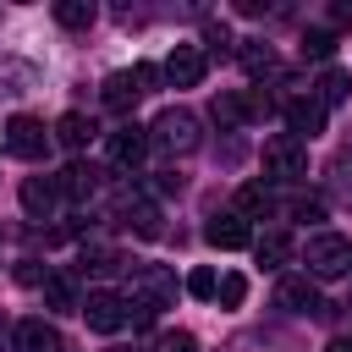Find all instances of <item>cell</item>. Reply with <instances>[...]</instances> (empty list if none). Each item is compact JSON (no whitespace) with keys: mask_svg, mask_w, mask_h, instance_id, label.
I'll use <instances>...</instances> for the list:
<instances>
[{"mask_svg":"<svg viewBox=\"0 0 352 352\" xmlns=\"http://www.w3.org/2000/svg\"><path fill=\"white\" fill-rule=\"evenodd\" d=\"M148 143H154V148H165V154H192V148L204 143L198 116H192V110H182V104L160 110V116H154V126H148Z\"/></svg>","mask_w":352,"mask_h":352,"instance_id":"6da1fadb","label":"cell"},{"mask_svg":"<svg viewBox=\"0 0 352 352\" xmlns=\"http://www.w3.org/2000/svg\"><path fill=\"white\" fill-rule=\"evenodd\" d=\"M302 264H308V280H336V275L352 270V242L336 236V231H319V236H308Z\"/></svg>","mask_w":352,"mask_h":352,"instance_id":"7a4b0ae2","label":"cell"},{"mask_svg":"<svg viewBox=\"0 0 352 352\" xmlns=\"http://www.w3.org/2000/svg\"><path fill=\"white\" fill-rule=\"evenodd\" d=\"M264 176H275V182H297V176H308V143L292 138V132L264 138Z\"/></svg>","mask_w":352,"mask_h":352,"instance_id":"3957f363","label":"cell"},{"mask_svg":"<svg viewBox=\"0 0 352 352\" xmlns=\"http://www.w3.org/2000/svg\"><path fill=\"white\" fill-rule=\"evenodd\" d=\"M77 314L88 319V330H99V336H116V330L126 324V297L99 286V292H88V297L77 302Z\"/></svg>","mask_w":352,"mask_h":352,"instance_id":"277c9868","label":"cell"},{"mask_svg":"<svg viewBox=\"0 0 352 352\" xmlns=\"http://www.w3.org/2000/svg\"><path fill=\"white\" fill-rule=\"evenodd\" d=\"M0 143H6L16 160H44V154H50V132H44V121H33V116H11L6 132H0Z\"/></svg>","mask_w":352,"mask_h":352,"instance_id":"5b68a950","label":"cell"},{"mask_svg":"<svg viewBox=\"0 0 352 352\" xmlns=\"http://www.w3.org/2000/svg\"><path fill=\"white\" fill-rule=\"evenodd\" d=\"M154 77H160L154 66H132V72H110V77H104V104H110V110H132V104H138V99L148 94V82H154Z\"/></svg>","mask_w":352,"mask_h":352,"instance_id":"8992f818","label":"cell"},{"mask_svg":"<svg viewBox=\"0 0 352 352\" xmlns=\"http://www.w3.org/2000/svg\"><path fill=\"white\" fill-rule=\"evenodd\" d=\"M204 72H209V60H204L198 44H176V50L165 55V82H176V88H198Z\"/></svg>","mask_w":352,"mask_h":352,"instance_id":"52a82bcc","label":"cell"},{"mask_svg":"<svg viewBox=\"0 0 352 352\" xmlns=\"http://www.w3.org/2000/svg\"><path fill=\"white\" fill-rule=\"evenodd\" d=\"M286 126H292V138H319L324 132V104L314 99V94H292L286 99Z\"/></svg>","mask_w":352,"mask_h":352,"instance_id":"ba28073f","label":"cell"},{"mask_svg":"<svg viewBox=\"0 0 352 352\" xmlns=\"http://www.w3.org/2000/svg\"><path fill=\"white\" fill-rule=\"evenodd\" d=\"M275 308H286V314H319L324 302H319V286H314L308 275H280V286H275Z\"/></svg>","mask_w":352,"mask_h":352,"instance_id":"9c48e42d","label":"cell"},{"mask_svg":"<svg viewBox=\"0 0 352 352\" xmlns=\"http://www.w3.org/2000/svg\"><path fill=\"white\" fill-rule=\"evenodd\" d=\"M11 346H16V352H66V341H60V330H55L50 319H16Z\"/></svg>","mask_w":352,"mask_h":352,"instance_id":"30bf717a","label":"cell"},{"mask_svg":"<svg viewBox=\"0 0 352 352\" xmlns=\"http://www.w3.org/2000/svg\"><path fill=\"white\" fill-rule=\"evenodd\" d=\"M132 297H143V302L165 308V302L176 297V275H170L165 264H143V270L132 275Z\"/></svg>","mask_w":352,"mask_h":352,"instance_id":"8fae6325","label":"cell"},{"mask_svg":"<svg viewBox=\"0 0 352 352\" xmlns=\"http://www.w3.org/2000/svg\"><path fill=\"white\" fill-rule=\"evenodd\" d=\"M55 187H60V198H72V204H88V198L99 192V165H88V160H72V165L55 176Z\"/></svg>","mask_w":352,"mask_h":352,"instance_id":"7c38bea8","label":"cell"},{"mask_svg":"<svg viewBox=\"0 0 352 352\" xmlns=\"http://www.w3.org/2000/svg\"><path fill=\"white\" fill-rule=\"evenodd\" d=\"M204 242L220 248V253H236V248H253V231H248V220H236V214H214V220L204 226Z\"/></svg>","mask_w":352,"mask_h":352,"instance_id":"4fadbf2b","label":"cell"},{"mask_svg":"<svg viewBox=\"0 0 352 352\" xmlns=\"http://www.w3.org/2000/svg\"><path fill=\"white\" fill-rule=\"evenodd\" d=\"M55 204H60L55 176H28V182H22V209H28L33 220H50V214H55Z\"/></svg>","mask_w":352,"mask_h":352,"instance_id":"5bb4252c","label":"cell"},{"mask_svg":"<svg viewBox=\"0 0 352 352\" xmlns=\"http://www.w3.org/2000/svg\"><path fill=\"white\" fill-rule=\"evenodd\" d=\"M258 110H264L258 94H214V121H220V126H242V121L258 116Z\"/></svg>","mask_w":352,"mask_h":352,"instance_id":"9a60e30c","label":"cell"},{"mask_svg":"<svg viewBox=\"0 0 352 352\" xmlns=\"http://www.w3.org/2000/svg\"><path fill=\"white\" fill-rule=\"evenodd\" d=\"M110 160L116 165H138L143 154H148V126H121V132H110Z\"/></svg>","mask_w":352,"mask_h":352,"instance_id":"2e32d148","label":"cell"},{"mask_svg":"<svg viewBox=\"0 0 352 352\" xmlns=\"http://www.w3.org/2000/svg\"><path fill=\"white\" fill-rule=\"evenodd\" d=\"M253 253H258V264H270V270H280V264H292V236L286 231H264V236H253Z\"/></svg>","mask_w":352,"mask_h":352,"instance_id":"e0dca14e","label":"cell"},{"mask_svg":"<svg viewBox=\"0 0 352 352\" xmlns=\"http://www.w3.org/2000/svg\"><path fill=\"white\" fill-rule=\"evenodd\" d=\"M236 60H242V72H248V77L275 72V50H270V44H258V38H242V44H236Z\"/></svg>","mask_w":352,"mask_h":352,"instance_id":"ac0fdd59","label":"cell"},{"mask_svg":"<svg viewBox=\"0 0 352 352\" xmlns=\"http://www.w3.org/2000/svg\"><path fill=\"white\" fill-rule=\"evenodd\" d=\"M55 138H60L66 148H88V138H94V121H88L82 110H66V116L55 121Z\"/></svg>","mask_w":352,"mask_h":352,"instance_id":"d6986e66","label":"cell"},{"mask_svg":"<svg viewBox=\"0 0 352 352\" xmlns=\"http://www.w3.org/2000/svg\"><path fill=\"white\" fill-rule=\"evenodd\" d=\"M121 214H126V226H132L138 236H160V209H154L148 198H126Z\"/></svg>","mask_w":352,"mask_h":352,"instance_id":"ffe728a7","label":"cell"},{"mask_svg":"<svg viewBox=\"0 0 352 352\" xmlns=\"http://www.w3.org/2000/svg\"><path fill=\"white\" fill-rule=\"evenodd\" d=\"M346 99H352V72L330 66V72H324V82H319V104L330 110V104H346Z\"/></svg>","mask_w":352,"mask_h":352,"instance_id":"44dd1931","label":"cell"},{"mask_svg":"<svg viewBox=\"0 0 352 352\" xmlns=\"http://www.w3.org/2000/svg\"><path fill=\"white\" fill-rule=\"evenodd\" d=\"M82 275H116V270H126V258L116 253V248H82V264H77Z\"/></svg>","mask_w":352,"mask_h":352,"instance_id":"7402d4cb","label":"cell"},{"mask_svg":"<svg viewBox=\"0 0 352 352\" xmlns=\"http://www.w3.org/2000/svg\"><path fill=\"white\" fill-rule=\"evenodd\" d=\"M270 204H275V198H270L258 182H248V187L236 192V209H231V214H236V220H248V214H270Z\"/></svg>","mask_w":352,"mask_h":352,"instance_id":"603a6c76","label":"cell"},{"mask_svg":"<svg viewBox=\"0 0 352 352\" xmlns=\"http://www.w3.org/2000/svg\"><path fill=\"white\" fill-rule=\"evenodd\" d=\"M94 16H99L94 0H60V6H55V22H60V28H88Z\"/></svg>","mask_w":352,"mask_h":352,"instance_id":"cb8c5ba5","label":"cell"},{"mask_svg":"<svg viewBox=\"0 0 352 352\" xmlns=\"http://www.w3.org/2000/svg\"><path fill=\"white\" fill-rule=\"evenodd\" d=\"M242 297H248V280L242 275H220L214 280V302L220 308H242Z\"/></svg>","mask_w":352,"mask_h":352,"instance_id":"d4e9b609","label":"cell"},{"mask_svg":"<svg viewBox=\"0 0 352 352\" xmlns=\"http://www.w3.org/2000/svg\"><path fill=\"white\" fill-rule=\"evenodd\" d=\"M44 302H50V308H77L72 280H66V275H44Z\"/></svg>","mask_w":352,"mask_h":352,"instance_id":"484cf974","label":"cell"},{"mask_svg":"<svg viewBox=\"0 0 352 352\" xmlns=\"http://www.w3.org/2000/svg\"><path fill=\"white\" fill-rule=\"evenodd\" d=\"M330 50H336V33H330V28H308V33H302V55H314V60H324Z\"/></svg>","mask_w":352,"mask_h":352,"instance_id":"4316f807","label":"cell"},{"mask_svg":"<svg viewBox=\"0 0 352 352\" xmlns=\"http://www.w3.org/2000/svg\"><path fill=\"white\" fill-rule=\"evenodd\" d=\"M154 352H198V336H192V330H165V336L154 341Z\"/></svg>","mask_w":352,"mask_h":352,"instance_id":"83f0119b","label":"cell"},{"mask_svg":"<svg viewBox=\"0 0 352 352\" xmlns=\"http://www.w3.org/2000/svg\"><path fill=\"white\" fill-rule=\"evenodd\" d=\"M204 44H209L214 55H226V50H231V28H226V22H204Z\"/></svg>","mask_w":352,"mask_h":352,"instance_id":"f1b7e54d","label":"cell"},{"mask_svg":"<svg viewBox=\"0 0 352 352\" xmlns=\"http://www.w3.org/2000/svg\"><path fill=\"white\" fill-rule=\"evenodd\" d=\"M214 280H220L214 270H192V275H187V292H192V297H214Z\"/></svg>","mask_w":352,"mask_h":352,"instance_id":"f546056e","label":"cell"},{"mask_svg":"<svg viewBox=\"0 0 352 352\" xmlns=\"http://www.w3.org/2000/svg\"><path fill=\"white\" fill-rule=\"evenodd\" d=\"M16 280H22V286H44V270H38V264H33V258H28V264H22V270H16Z\"/></svg>","mask_w":352,"mask_h":352,"instance_id":"4dcf8cb0","label":"cell"},{"mask_svg":"<svg viewBox=\"0 0 352 352\" xmlns=\"http://www.w3.org/2000/svg\"><path fill=\"white\" fill-rule=\"evenodd\" d=\"M154 187H160V192H182V187H187V182H182V176H176V170H160V182H154Z\"/></svg>","mask_w":352,"mask_h":352,"instance_id":"1f68e13d","label":"cell"},{"mask_svg":"<svg viewBox=\"0 0 352 352\" xmlns=\"http://www.w3.org/2000/svg\"><path fill=\"white\" fill-rule=\"evenodd\" d=\"M330 16H336V28H352V6H330Z\"/></svg>","mask_w":352,"mask_h":352,"instance_id":"d6a6232c","label":"cell"},{"mask_svg":"<svg viewBox=\"0 0 352 352\" xmlns=\"http://www.w3.org/2000/svg\"><path fill=\"white\" fill-rule=\"evenodd\" d=\"M324 352H352V336H336V341H330Z\"/></svg>","mask_w":352,"mask_h":352,"instance_id":"836d02e7","label":"cell"}]
</instances>
